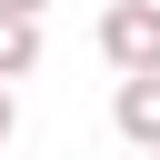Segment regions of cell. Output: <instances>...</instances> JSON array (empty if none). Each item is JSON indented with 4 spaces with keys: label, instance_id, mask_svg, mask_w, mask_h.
Wrapping results in <instances>:
<instances>
[{
    "label": "cell",
    "instance_id": "cell-1",
    "mask_svg": "<svg viewBox=\"0 0 160 160\" xmlns=\"http://www.w3.org/2000/svg\"><path fill=\"white\" fill-rule=\"evenodd\" d=\"M100 60L120 80H150L160 70V0H110L100 10Z\"/></svg>",
    "mask_w": 160,
    "mask_h": 160
},
{
    "label": "cell",
    "instance_id": "cell-3",
    "mask_svg": "<svg viewBox=\"0 0 160 160\" xmlns=\"http://www.w3.org/2000/svg\"><path fill=\"white\" fill-rule=\"evenodd\" d=\"M30 70H40V20H10V10H0V90L30 80Z\"/></svg>",
    "mask_w": 160,
    "mask_h": 160
},
{
    "label": "cell",
    "instance_id": "cell-5",
    "mask_svg": "<svg viewBox=\"0 0 160 160\" xmlns=\"http://www.w3.org/2000/svg\"><path fill=\"white\" fill-rule=\"evenodd\" d=\"M0 10H10V20H40V10H50V0H0Z\"/></svg>",
    "mask_w": 160,
    "mask_h": 160
},
{
    "label": "cell",
    "instance_id": "cell-2",
    "mask_svg": "<svg viewBox=\"0 0 160 160\" xmlns=\"http://www.w3.org/2000/svg\"><path fill=\"white\" fill-rule=\"evenodd\" d=\"M110 120H120V140H130V150H160V70H150V80H120Z\"/></svg>",
    "mask_w": 160,
    "mask_h": 160
},
{
    "label": "cell",
    "instance_id": "cell-4",
    "mask_svg": "<svg viewBox=\"0 0 160 160\" xmlns=\"http://www.w3.org/2000/svg\"><path fill=\"white\" fill-rule=\"evenodd\" d=\"M10 130H20V100H10V90H0V150H10Z\"/></svg>",
    "mask_w": 160,
    "mask_h": 160
},
{
    "label": "cell",
    "instance_id": "cell-6",
    "mask_svg": "<svg viewBox=\"0 0 160 160\" xmlns=\"http://www.w3.org/2000/svg\"><path fill=\"white\" fill-rule=\"evenodd\" d=\"M140 160H160V150H140Z\"/></svg>",
    "mask_w": 160,
    "mask_h": 160
}]
</instances>
